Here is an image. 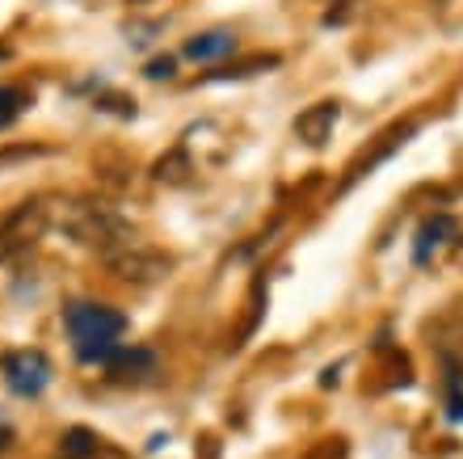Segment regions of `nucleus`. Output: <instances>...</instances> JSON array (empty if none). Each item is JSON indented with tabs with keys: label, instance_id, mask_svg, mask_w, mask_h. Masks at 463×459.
I'll list each match as a JSON object with an SVG mask.
<instances>
[{
	"label": "nucleus",
	"instance_id": "13",
	"mask_svg": "<svg viewBox=\"0 0 463 459\" xmlns=\"http://www.w3.org/2000/svg\"><path fill=\"white\" fill-rule=\"evenodd\" d=\"M261 68H279V55H253V60L236 63V68H220V72L207 76V81H241V76H253V72H261Z\"/></svg>",
	"mask_w": 463,
	"mask_h": 459
},
{
	"label": "nucleus",
	"instance_id": "5",
	"mask_svg": "<svg viewBox=\"0 0 463 459\" xmlns=\"http://www.w3.org/2000/svg\"><path fill=\"white\" fill-rule=\"evenodd\" d=\"M0 375H5L9 392H17V397H38V392L51 384V359L43 350H9L0 359Z\"/></svg>",
	"mask_w": 463,
	"mask_h": 459
},
{
	"label": "nucleus",
	"instance_id": "20",
	"mask_svg": "<svg viewBox=\"0 0 463 459\" xmlns=\"http://www.w3.org/2000/svg\"><path fill=\"white\" fill-rule=\"evenodd\" d=\"M131 5H139V0H131Z\"/></svg>",
	"mask_w": 463,
	"mask_h": 459
},
{
	"label": "nucleus",
	"instance_id": "7",
	"mask_svg": "<svg viewBox=\"0 0 463 459\" xmlns=\"http://www.w3.org/2000/svg\"><path fill=\"white\" fill-rule=\"evenodd\" d=\"M106 371H110L114 384H139V379H147V375L156 371V354L139 350V346H131V350L122 346L110 363H106Z\"/></svg>",
	"mask_w": 463,
	"mask_h": 459
},
{
	"label": "nucleus",
	"instance_id": "10",
	"mask_svg": "<svg viewBox=\"0 0 463 459\" xmlns=\"http://www.w3.org/2000/svg\"><path fill=\"white\" fill-rule=\"evenodd\" d=\"M409 135H413V122H401V127H392L388 135H379L383 144H375V152H371V157L354 160V169H350V182H354V177H363L366 169H375V165H379V160H383V157H392V152H396V148H401L404 139H409Z\"/></svg>",
	"mask_w": 463,
	"mask_h": 459
},
{
	"label": "nucleus",
	"instance_id": "8",
	"mask_svg": "<svg viewBox=\"0 0 463 459\" xmlns=\"http://www.w3.org/2000/svg\"><path fill=\"white\" fill-rule=\"evenodd\" d=\"M236 51V34L232 30H207V34H198L185 43V55L198 63H211V60H223Z\"/></svg>",
	"mask_w": 463,
	"mask_h": 459
},
{
	"label": "nucleus",
	"instance_id": "11",
	"mask_svg": "<svg viewBox=\"0 0 463 459\" xmlns=\"http://www.w3.org/2000/svg\"><path fill=\"white\" fill-rule=\"evenodd\" d=\"M106 438H98V430H89V426H72V430H63L60 438V459H85L101 447Z\"/></svg>",
	"mask_w": 463,
	"mask_h": 459
},
{
	"label": "nucleus",
	"instance_id": "3",
	"mask_svg": "<svg viewBox=\"0 0 463 459\" xmlns=\"http://www.w3.org/2000/svg\"><path fill=\"white\" fill-rule=\"evenodd\" d=\"M101 262H106L118 278H127V282H160V278L173 270L169 253H160V249L135 241V236L131 241H122V244H114L110 253H101Z\"/></svg>",
	"mask_w": 463,
	"mask_h": 459
},
{
	"label": "nucleus",
	"instance_id": "4",
	"mask_svg": "<svg viewBox=\"0 0 463 459\" xmlns=\"http://www.w3.org/2000/svg\"><path fill=\"white\" fill-rule=\"evenodd\" d=\"M43 232H47V206H43V198H25V203L13 206L9 215L0 219V266L13 262L17 253H25Z\"/></svg>",
	"mask_w": 463,
	"mask_h": 459
},
{
	"label": "nucleus",
	"instance_id": "1",
	"mask_svg": "<svg viewBox=\"0 0 463 459\" xmlns=\"http://www.w3.org/2000/svg\"><path fill=\"white\" fill-rule=\"evenodd\" d=\"M63 325L72 333L76 359L80 363H110L114 354L122 350L118 338L127 333V316L110 303H93V300H76L63 308Z\"/></svg>",
	"mask_w": 463,
	"mask_h": 459
},
{
	"label": "nucleus",
	"instance_id": "12",
	"mask_svg": "<svg viewBox=\"0 0 463 459\" xmlns=\"http://www.w3.org/2000/svg\"><path fill=\"white\" fill-rule=\"evenodd\" d=\"M30 106H34V93L25 85H0V131L13 127Z\"/></svg>",
	"mask_w": 463,
	"mask_h": 459
},
{
	"label": "nucleus",
	"instance_id": "16",
	"mask_svg": "<svg viewBox=\"0 0 463 459\" xmlns=\"http://www.w3.org/2000/svg\"><path fill=\"white\" fill-rule=\"evenodd\" d=\"M147 76H152V81H169V76H173V60H169V55H165V60H152V63H147Z\"/></svg>",
	"mask_w": 463,
	"mask_h": 459
},
{
	"label": "nucleus",
	"instance_id": "9",
	"mask_svg": "<svg viewBox=\"0 0 463 459\" xmlns=\"http://www.w3.org/2000/svg\"><path fill=\"white\" fill-rule=\"evenodd\" d=\"M455 232V219L451 215H434V219H426L421 228H417V244H413V257L417 262H430V253L439 249L447 236Z\"/></svg>",
	"mask_w": 463,
	"mask_h": 459
},
{
	"label": "nucleus",
	"instance_id": "15",
	"mask_svg": "<svg viewBox=\"0 0 463 459\" xmlns=\"http://www.w3.org/2000/svg\"><path fill=\"white\" fill-rule=\"evenodd\" d=\"M447 405H451L455 422H463V379H459V371H451V384H447Z\"/></svg>",
	"mask_w": 463,
	"mask_h": 459
},
{
	"label": "nucleus",
	"instance_id": "19",
	"mask_svg": "<svg viewBox=\"0 0 463 459\" xmlns=\"http://www.w3.org/2000/svg\"><path fill=\"white\" fill-rule=\"evenodd\" d=\"M9 447H13V430H9V426H0V455H5Z\"/></svg>",
	"mask_w": 463,
	"mask_h": 459
},
{
	"label": "nucleus",
	"instance_id": "6",
	"mask_svg": "<svg viewBox=\"0 0 463 459\" xmlns=\"http://www.w3.org/2000/svg\"><path fill=\"white\" fill-rule=\"evenodd\" d=\"M337 119H342V106H337V101H317V106H307L304 114L295 119V135H299L307 148H325V139L333 135Z\"/></svg>",
	"mask_w": 463,
	"mask_h": 459
},
{
	"label": "nucleus",
	"instance_id": "2",
	"mask_svg": "<svg viewBox=\"0 0 463 459\" xmlns=\"http://www.w3.org/2000/svg\"><path fill=\"white\" fill-rule=\"evenodd\" d=\"M63 228H68L72 241L89 244V249H98V253H110L114 244L131 241V224H127L110 203H93V198H80V203L68 206Z\"/></svg>",
	"mask_w": 463,
	"mask_h": 459
},
{
	"label": "nucleus",
	"instance_id": "18",
	"mask_svg": "<svg viewBox=\"0 0 463 459\" xmlns=\"http://www.w3.org/2000/svg\"><path fill=\"white\" fill-rule=\"evenodd\" d=\"M34 152V148H0V165H9V160H25Z\"/></svg>",
	"mask_w": 463,
	"mask_h": 459
},
{
	"label": "nucleus",
	"instance_id": "14",
	"mask_svg": "<svg viewBox=\"0 0 463 459\" xmlns=\"http://www.w3.org/2000/svg\"><path fill=\"white\" fill-rule=\"evenodd\" d=\"M152 173H156L160 182H185V177H190V160H185V152L177 148V152H169L165 160H156Z\"/></svg>",
	"mask_w": 463,
	"mask_h": 459
},
{
	"label": "nucleus",
	"instance_id": "17",
	"mask_svg": "<svg viewBox=\"0 0 463 459\" xmlns=\"http://www.w3.org/2000/svg\"><path fill=\"white\" fill-rule=\"evenodd\" d=\"M85 459H131V455H127V451H118L114 443H101V447L93 451V455H85Z\"/></svg>",
	"mask_w": 463,
	"mask_h": 459
}]
</instances>
